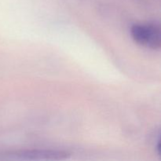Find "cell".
<instances>
[{
	"instance_id": "obj_2",
	"label": "cell",
	"mask_w": 161,
	"mask_h": 161,
	"mask_svg": "<svg viewBox=\"0 0 161 161\" xmlns=\"http://www.w3.org/2000/svg\"><path fill=\"white\" fill-rule=\"evenodd\" d=\"M69 153L59 149H35L15 151L7 155L10 160H63L69 158Z\"/></svg>"
},
{
	"instance_id": "obj_1",
	"label": "cell",
	"mask_w": 161,
	"mask_h": 161,
	"mask_svg": "<svg viewBox=\"0 0 161 161\" xmlns=\"http://www.w3.org/2000/svg\"><path fill=\"white\" fill-rule=\"evenodd\" d=\"M132 39L141 47L153 50L161 47V31L158 23L135 24L130 28Z\"/></svg>"
},
{
	"instance_id": "obj_3",
	"label": "cell",
	"mask_w": 161,
	"mask_h": 161,
	"mask_svg": "<svg viewBox=\"0 0 161 161\" xmlns=\"http://www.w3.org/2000/svg\"><path fill=\"white\" fill-rule=\"evenodd\" d=\"M153 144L155 149L156 152L159 156L160 155V130H157V133L154 134L153 138Z\"/></svg>"
}]
</instances>
